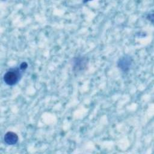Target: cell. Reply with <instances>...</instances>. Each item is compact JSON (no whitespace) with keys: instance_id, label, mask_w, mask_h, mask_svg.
Listing matches in <instances>:
<instances>
[{"instance_id":"cell-4","label":"cell","mask_w":154,"mask_h":154,"mask_svg":"<svg viewBox=\"0 0 154 154\" xmlns=\"http://www.w3.org/2000/svg\"><path fill=\"white\" fill-rule=\"evenodd\" d=\"M18 140H19L18 135L16 133L11 131H9L5 133L4 137V143L6 144L10 145V146L16 144L17 143Z\"/></svg>"},{"instance_id":"cell-1","label":"cell","mask_w":154,"mask_h":154,"mask_svg":"<svg viewBox=\"0 0 154 154\" xmlns=\"http://www.w3.org/2000/svg\"><path fill=\"white\" fill-rule=\"evenodd\" d=\"M23 72L19 66L8 69L3 76L4 82L10 86L16 85L20 80Z\"/></svg>"},{"instance_id":"cell-3","label":"cell","mask_w":154,"mask_h":154,"mask_svg":"<svg viewBox=\"0 0 154 154\" xmlns=\"http://www.w3.org/2000/svg\"><path fill=\"white\" fill-rule=\"evenodd\" d=\"M88 60L85 57H78L73 60V69L76 71L82 70L86 68Z\"/></svg>"},{"instance_id":"cell-2","label":"cell","mask_w":154,"mask_h":154,"mask_svg":"<svg viewBox=\"0 0 154 154\" xmlns=\"http://www.w3.org/2000/svg\"><path fill=\"white\" fill-rule=\"evenodd\" d=\"M133 60L129 55H124L117 61V67L123 72H127L131 67Z\"/></svg>"}]
</instances>
